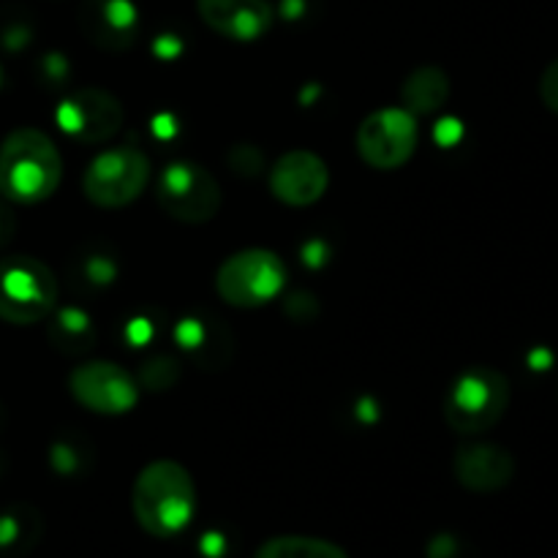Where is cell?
I'll return each instance as SVG.
<instances>
[{"instance_id": "cell-12", "label": "cell", "mask_w": 558, "mask_h": 558, "mask_svg": "<svg viewBox=\"0 0 558 558\" xmlns=\"http://www.w3.org/2000/svg\"><path fill=\"white\" fill-rule=\"evenodd\" d=\"M515 458L507 447L472 441L461 445L452 458V474L472 494H496L505 490L515 477Z\"/></svg>"}, {"instance_id": "cell-20", "label": "cell", "mask_w": 558, "mask_h": 558, "mask_svg": "<svg viewBox=\"0 0 558 558\" xmlns=\"http://www.w3.org/2000/svg\"><path fill=\"white\" fill-rule=\"evenodd\" d=\"M25 539V521L16 512L0 515V548H16Z\"/></svg>"}, {"instance_id": "cell-17", "label": "cell", "mask_w": 558, "mask_h": 558, "mask_svg": "<svg viewBox=\"0 0 558 558\" xmlns=\"http://www.w3.org/2000/svg\"><path fill=\"white\" fill-rule=\"evenodd\" d=\"M52 338L60 349L76 354L93 347V322L85 311L80 308H63L54 316Z\"/></svg>"}, {"instance_id": "cell-11", "label": "cell", "mask_w": 558, "mask_h": 558, "mask_svg": "<svg viewBox=\"0 0 558 558\" xmlns=\"http://www.w3.org/2000/svg\"><path fill=\"white\" fill-rule=\"evenodd\" d=\"M330 189V169L325 158L311 150L283 153L270 169V191L289 207H311Z\"/></svg>"}, {"instance_id": "cell-15", "label": "cell", "mask_w": 558, "mask_h": 558, "mask_svg": "<svg viewBox=\"0 0 558 558\" xmlns=\"http://www.w3.org/2000/svg\"><path fill=\"white\" fill-rule=\"evenodd\" d=\"M447 98H450V76L439 65H423V69L412 71L401 87L403 109L412 112L414 118L439 112Z\"/></svg>"}, {"instance_id": "cell-6", "label": "cell", "mask_w": 558, "mask_h": 558, "mask_svg": "<svg viewBox=\"0 0 558 558\" xmlns=\"http://www.w3.org/2000/svg\"><path fill=\"white\" fill-rule=\"evenodd\" d=\"M150 180V158L140 147L120 145L101 150L82 174V194L104 210H118L142 196Z\"/></svg>"}, {"instance_id": "cell-4", "label": "cell", "mask_w": 558, "mask_h": 558, "mask_svg": "<svg viewBox=\"0 0 558 558\" xmlns=\"http://www.w3.org/2000/svg\"><path fill=\"white\" fill-rule=\"evenodd\" d=\"M58 278L47 262L27 254L0 259V319L9 325H36L58 305Z\"/></svg>"}, {"instance_id": "cell-16", "label": "cell", "mask_w": 558, "mask_h": 558, "mask_svg": "<svg viewBox=\"0 0 558 558\" xmlns=\"http://www.w3.org/2000/svg\"><path fill=\"white\" fill-rule=\"evenodd\" d=\"M254 558H349L343 548L330 539L305 537V534H281L259 545Z\"/></svg>"}, {"instance_id": "cell-5", "label": "cell", "mask_w": 558, "mask_h": 558, "mask_svg": "<svg viewBox=\"0 0 558 558\" xmlns=\"http://www.w3.org/2000/svg\"><path fill=\"white\" fill-rule=\"evenodd\" d=\"M287 287V265L267 248H245L229 256L216 272L218 298L234 308H262Z\"/></svg>"}, {"instance_id": "cell-10", "label": "cell", "mask_w": 558, "mask_h": 558, "mask_svg": "<svg viewBox=\"0 0 558 558\" xmlns=\"http://www.w3.org/2000/svg\"><path fill=\"white\" fill-rule=\"evenodd\" d=\"M125 109L104 87H82L58 107V125L85 145H101L123 129Z\"/></svg>"}, {"instance_id": "cell-13", "label": "cell", "mask_w": 558, "mask_h": 558, "mask_svg": "<svg viewBox=\"0 0 558 558\" xmlns=\"http://www.w3.org/2000/svg\"><path fill=\"white\" fill-rule=\"evenodd\" d=\"M202 22L229 41H259L272 27V5L267 0H196Z\"/></svg>"}, {"instance_id": "cell-23", "label": "cell", "mask_w": 558, "mask_h": 558, "mask_svg": "<svg viewBox=\"0 0 558 558\" xmlns=\"http://www.w3.org/2000/svg\"><path fill=\"white\" fill-rule=\"evenodd\" d=\"M3 80H5V76H3V69H0V87H3Z\"/></svg>"}, {"instance_id": "cell-8", "label": "cell", "mask_w": 558, "mask_h": 558, "mask_svg": "<svg viewBox=\"0 0 558 558\" xmlns=\"http://www.w3.org/2000/svg\"><path fill=\"white\" fill-rule=\"evenodd\" d=\"M420 142V125L412 112L403 107L376 109L360 123L354 145L360 158L379 172L401 169L414 156Z\"/></svg>"}, {"instance_id": "cell-21", "label": "cell", "mask_w": 558, "mask_h": 558, "mask_svg": "<svg viewBox=\"0 0 558 558\" xmlns=\"http://www.w3.org/2000/svg\"><path fill=\"white\" fill-rule=\"evenodd\" d=\"M539 96H543L545 107L558 114V60H554V63L543 71V80H539Z\"/></svg>"}, {"instance_id": "cell-14", "label": "cell", "mask_w": 558, "mask_h": 558, "mask_svg": "<svg viewBox=\"0 0 558 558\" xmlns=\"http://www.w3.org/2000/svg\"><path fill=\"white\" fill-rule=\"evenodd\" d=\"M136 27V11L129 0H96L87 11V31L104 47L120 49L131 44Z\"/></svg>"}, {"instance_id": "cell-1", "label": "cell", "mask_w": 558, "mask_h": 558, "mask_svg": "<svg viewBox=\"0 0 558 558\" xmlns=\"http://www.w3.org/2000/svg\"><path fill=\"white\" fill-rule=\"evenodd\" d=\"M134 518L150 537H178L196 512V485L178 461H153L136 474L131 490Z\"/></svg>"}, {"instance_id": "cell-19", "label": "cell", "mask_w": 558, "mask_h": 558, "mask_svg": "<svg viewBox=\"0 0 558 558\" xmlns=\"http://www.w3.org/2000/svg\"><path fill=\"white\" fill-rule=\"evenodd\" d=\"M229 161H232V167L238 169L240 174H259L262 167H265V158H262L259 150H254V147L248 145H240L234 147L232 156H229Z\"/></svg>"}, {"instance_id": "cell-9", "label": "cell", "mask_w": 558, "mask_h": 558, "mask_svg": "<svg viewBox=\"0 0 558 558\" xmlns=\"http://www.w3.org/2000/svg\"><path fill=\"white\" fill-rule=\"evenodd\" d=\"M69 390L80 407H85L93 414H104V417L129 414L140 401L136 379L112 360L82 363L71 374Z\"/></svg>"}, {"instance_id": "cell-2", "label": "cell", "mask_w": 558, "mask_h": 558, "mask_svg": "<svg viewBox=\"0 0 558 558\" xmlns=\"http://www.w3.org/2000/svg\"><path fill=\"white\" fill-rule=\"evenodd\" d=\"M63 156L52 136L38 129H16L0 145V191L20 205H38L58 191Z\"/></svg>"}, {"instance_id": "cell-7", "label": "cell", "mask_w": 558, "mask_h": 558, "mask_svg": "<svg viewBox=\"0 0 558 558\" xmlns=\"http://www.w3.org/2000/svg\"><path fill=\"white\" fill-rule=\"evenodd\" d=\"M156 196L169 218L191 223V227L213 221L223 205V191L218 180L205 167L191 161L169 163L158 180Z\"/></svg>"}, {"instance_id": "cell-3", "label": "cell", "mask_w": 558, "mask_h": 558, "mask_svg": "<svg viewBox=\"0 0 558 558\" xmlns=\"http://www.w3.org/2000/svg\"><path fill=\"white\" fill-rule=\"evenodd\" d=\"M507 407L510 379L490 365H472L452 379L445 396V420L456 434H485L505 417Z\"/></svg>"}, {"instance_id": "cell-18", "label": "cell", "mask_w": 558, "mask_h": 558, "mask_svg": "<svg viewBox=\"0 0 558 558\" xmlns=\"http://www.w3.org/2000/svg\"><path fill=\"white\" fill-rule=\"evenodd\" d=\"M178 363L169 357H156L153 363L145 365V371H142V381H145V387H150V390H167V387H172L174 381H178Z\"/></svg>"}, {"instance_id": "cell-22", "label": "cell", "mask_w": 558, "mask_h": 558, "mask_svg": "<svg viewBox=\"0 0 558 558\" xmlns=\"http://www.w3.org/2000/svg\"><path fill=\"white\" fill-rule=\"evenodd\" d=\"M532 368H548L550 363H554V354L545 352V349H537V352H532Z\"/></svg>"}]
</instances>
